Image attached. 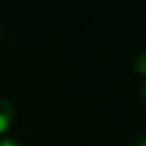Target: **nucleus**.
<instances>
[{
    "mask_svg": "<svg viewBox=\"0 0 146 146\" xmlns=\"http://www.w3.org/2000/svg\"><path fill=\"white\" fill-rule=\"evenodd\" d=\"M14 123V108L7 99L0 98V137Z\"/></svg>",
    "mask_w": 146,
    "mask_h": 146,
    "instance_id": "f257e3e1",
    "label": "nucleus"
},
{
    "mask_svg": "<svg viewBox=\"0 0 146 146\" xmlns=\"http://www.w3.org/2000/svg\"><path fill=\"white\" fill-rule=\"evenodd\" d=\"M132 66L133 71L140 76H145L146 77V50H138L133 57L132 61Z\"/></svg>",
    "mask_w": 146,
    "mask_h": 146,
    "instance_id": "f03ea898",
    "label": "nucleus"
},
{
    "mask_svg": "<svg viewBox=\"0 0 146 146\" xmlns=\"http://www.w3.org/2000/svg\"><path fill=\"white\" fill-rule=\"evenodd\" d=\"M0 146H24V145L17 138H14V137L2 135L0 137Z\"/></svg>",
    "mask_w": 146,
    "mask_h": 146,
    "instance_id": "7ed1b4c3",
    "label": "nucleus"
},
{
    "mask_svg": "<svg viewBox=\"0 0 146 146\" xmlns=\"http://www.w3.org/2000/svg\"><path fill=\"white\" fill-rule=\"evenodd\" d=\"M138 99H140V104L143 105V108H146V79L143 80V83H141V85H140Z\"/></svg>",
    "mask_w": 146,
    "mask_h": 146,
    "instance_id": "20e7f679",
    "label": "nucleus"
},
{
    "mask_svg": "<svg viewBox=\"0 0 146 146\" xmlns=\"http://www.w3.org/2000/svg\"><path fill=\"white\" fill-rule=\"evenodd\" d=\"M133 146H146V132H141L133 138Z\"/></svg>",
    "mask_w": 146,
    "mask_h": 146,
    "instance_id": "39448f33",
    "label": "nucleus"
},
{
    "mask_svg": "<svg viewBox=\"0 0 146 146\" xmlns=\"http://www.w3.org/2000/svg\"><path fill=\"white\" fill-rule=\"evenodd\" d=\"M2 38H3V30H2V27H0V41H2Z\"/></svg>",
    "mask_w": 146,
    "mask_h": 146,
    "instance_id": "423d86ee",
    "label": "nucleus"
}]
</instances>
